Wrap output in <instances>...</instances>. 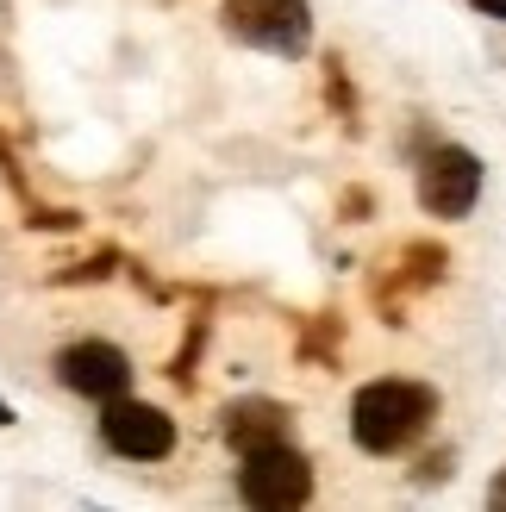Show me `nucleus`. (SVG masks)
Listing matches in <instances>:
<instances>
[{
    "label": "nucleus",
    "mask_w": 506,
    "mask_h": 512,
    "mask_svg": "<svg viewBox=\"0 0 506 512\" xmlns=\"http://www.w3.org/2000/svg\"><path fill=\"white\" fill-rule=\"evenodd\" d=\"M432 413H438V394L419 388V381H369L350 406V431L369 456H394L432 425Z\"/></svg>",
    "instance_id": "1"
},
{
    "label": "nucleus",
    "mask_w": 506,
    "mask_h": 512,
    "mask_svg": "<svg viewBox=\"0 0 506 512\" xmlns=\"http://www.w3.org/2000/svg\"><path fill=\"white\" fill-rule=\"evenodd\" d=\"M225 25L257 44V50H282V57H294V50H307V0H225Z\"/></svg>",
    "instance_id": "2"
},
{
    "label": "nucleus",
    "mask_w": 506,
    "mask_h": 512,
    "mask_svg": "<svg viewBox=\"0 0 506 512\" xmlns=\"http://www.w3.org/2000/svg\"><path fill=\"white\" fill-rule=\"evenodd\" d=\"M238 488L250 506H300L313 494V475H307V456L282 444H263V450H244V469H238Z\"/></svg>",
    "instance_id": "3"
},
{
    "label": "nucleus",
    "mask_w": 506,
    "mask_h": 512,
    "mask_svg": "<svg viewBox=\"0 0 506 512\" xmlns=\"http://www.w3.org/2000/svg\"><path fill=\"white\" fill-rule=\"evenodd\" d=\"M100 438H107L119 456H132V463H157V456L175 450V419L157 413V406H144V400L113 394L107 413H100Z\"/></svg>",
    "instance_id": "4"
},
{
    "label": "nucleus",
    "mask_w": 506,
    "mask_h": 512,
    "mask_svg": "<svg viewBox=\"0 0 506 512\" xmlns=\"http://www.w3.org/2000/svg\"><path fill=\"white\" fill-rule=\"evenodd\" d=\"M475 194H482V163L469 157V150L457 144H444L425 157L419 169V207L425 213H438V219H463L475 207Z\"/></svg>",
    "instance_id": "5"
},
{
    "label": "nucleus",
    "mask_w": 506,
    "mask_h": 512,
    "mask_svg": "<svg viewBox=\"0 0 506 512\" xmlns=\"http://www.w3.org/2000/svg\"><path fill=\"white\" fill-rule=\"evenodd\" d=\"M57 375H63V388L82 394V400H113V394L132 388V363H125V350L100 344V338L69 344V350L57 356Z\"/></svg>",
    "instance_id": "6"
},
{
    "label": "nucleus",
    "mask_w": 506,
    "mask_h": 512,
    "mask_svg": "<svg viewBox=\"0 0 506 512\" xmlns=\"http://www.w3.org/2000/svg\"><path fill=\"white\" fill-rule=\"evenodd\" d=\"M225 438H232L238 450H263V444H282L288 438V413L269 400H244L225 413Z\"/></svg>",
    "instance_id": "7"
},
{
    "label": "nucleus",
    "mask_w": 506,
    "mask_h": 512,
    "mask_svg": "<svg viewBox=\"0 0 506 512\" xmlns=\"http://www.w3.org/2000/svg\"><path fill=\"white\" fill-rule=\"evenodd\" d=\"M469 7H482V13H494V19H506V0H469Z\"/></svg>",
    "instance_id": "8"
},
{
    "label": "nucleus",
    "mask_w": 506,
    "mask_h": 512,
    "mask_svg": "<svg viewBox=\"0 0 506 512\" xmlns=\"http://www.w3.org/2000/svg\"><path fill=\"white\" fill-rule=\"evenodd\" d=\"M494 500H500V506H506V475H500V488H494Z\"/></svg>",
    "instance_id": "9"
},
{
    "label": "nucleus",
    "mask_w": 506,
    "mask_h": 512,
    "mask_svg": "<svg viewBox=\"0 0 506 512\" xmlns=\"http://www.w3.org/2000/svg\"><path fill=\"white\" fill-rule=\"evenodd\" d=\"M0 425H7V406H0Z\"/></svg>",
    "instance_id": "10"
}]
</instances>
